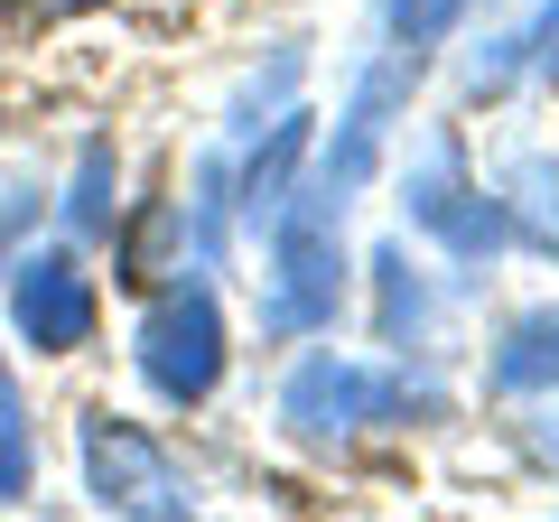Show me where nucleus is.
<instances>
[{
	"label": "nucleus",
	"instance_id": "423d86ee",
	"mask_svg": "<svg viewBox=\"0 0 559 522\" xmlns=\"http://www.w3.org/2000/svg\"><path fill=\"white\" fill-rule=\"evenodd\" d=\"M94 318H103V299H94L84 261L66 252V242L10 261V327H20L38 355H75V345L94 336Z\"/></svg>",
	"mask_w": 559,
	"mask_h": 522
},
{
	"label": "nucleus",
	"instance_id": "a211bd4d",
	"mask_svg": "<svg viewBox=\"0 0 559 522\" xmlns=\"http://www.w3.org/2000/svg\"><path fill=\"white\" fill-rule=\"evenodd\" d=\"M550 458H559V439H550Z\"/></svg>",
	"mask_w": 559,
	"mask_h": 522
},
{
	"label": "nucleus",
	"instance_id": "dca6fc26",
	"mask_svg": "<svg viewBox=\"0 0 559 522\" xmlns=\"http://www.w3.org/2000/svg\"><path fill=\"white\" fill-rule=\"evenodd\" d=\"M28 215H38V197H0V261H10V242H20Z\"/></svg>",
	"mask_w": 559,
	"mask_h": 522
},
{
	"label": "nucleus",
	"instance_id": "f8f14e48",
	"mask_svg": "<svg viewBox=\"0 0 559 522\" xmlns=\"http://www.w3.org/2000/svg\"><path fill=\"white\" fill-rule=\"evenodd\" d=\"M476 0H382V20H392V47H411V57H429V47L448 38V28L466 20Z\"/></svg>",
	"mask_w": 559,
	"mask_h": 522
},
{
	"label": "nucleus",
	"instance_id": "1a4fd4ad",
	"mask_svg": "<svg viewBox=\"0 0 559 522\" xmlns=\"http://www.w3.org/2000/svg\"><path fill=\"white\" fill-rule=\"evenodd\" d=\"M485 373H495L503 402H540V392H559V308H532V318H513Z\"/></svg>",
	"mask_w": 559,
	"mask_h": 522
},
{
	"label": "nucleus",
	"instance_id": "0eeeda50",
	"mask_svg": "<svg viewBox=\"0 0 559 522\" xmlns=\"http://www.w3.org/2000/svg\"><path fill=\"white\" fill-rule=\"evenodd\" d=\"M411 84H419V57L411 47H392L382 66H364V84H355V103H345V131H336V150L318 159V178L308 187H326V197H355L364 178H373V159H382V141H392V112L411 103Z\"/></svg>",
	"mask_w": 559,
	"mask_h": 522
},
{
	"label": "nucleus",
	"instance_id": "9d476101",
	"mask_svg": "<svg viewBox=\"0 0 559 522\" xmlns=\"http://www.w3.org/2000/svg\"><path fill=\"white\" fill-rule=\"evenodd\" d=\"M299 159H308V112H289V121L271 131V150L252 159V178H242V215H252V224L280 215V197H289V178H299Z\"/></svg>",
	"mask_w": 559,
	"mask_h": 522
},
{
	"label": "nucleus",
	"instance_id": "6e6552de",
	"mask_svg": "<svg viewBox=\"0 0 559 522\" xmlns=\"http://www.w3.org/2000/svg\"><path fill=\"white\" fill-rule=\"evenodd\" d=\"M495 215H503V234H513V242H532L540 261H559V159L522 150V159L495 178Z\"/></svg>",
	"mask_w": 559,
	"mask_h": 522
},
{
	"label": "nucleus",
	"instance_id": "f257e3e1",
	"mask_svg": "<svg viewBox=\"0 0 559 522\" xmlns=\"http://www.w3.org/2000/svg\"><path fill=\"white\" fill-rule=\"evenodd\" d=\"M345 308V242H336V197L326 187H289L271 215V336H308L336 327Z\"/></svg>",
	"mask_w": 559,
	"mask_h": 522
},
{
	"label": "nucleus",
	"instance_id": "2eb2a0df",
	"mask_svg": "<svg viewBox=\"0 0 559 522\" xmlns=\"http://www.w3.org/2000/svg\"><path fill=\"white\" fill-rule=\"evenodd\" d=\"M513 57H522V66H540V75H559V0H540V20L513 38Z\"/></svg>",
	"mask_w": 559,
	"mask_h": 522
},
{
	"label": "nucleus",
	"instance_id": "9b49d317",
	"mask_svg": "<svg viewBox=\"0 0 559 522\" xmlns=\"http://www.w3.org/2000/svg\"><path fill=\"white\" fill-rule=\"evenodd\" d=\"M112 178H121V168H112V150H84V159H75V197H66V224H75V234L84 242H94V234H112Z\"/></svg>",
	"mask_w": 559,
	"mask_h": 522
},
{
	"label": "nucleus",
	"instance_id": "7ed1b4c3",
	"mask_svg": "<svg viewBox=\"0 0 559 522\" xmlns=\"http://www.w3.org/2000/svg\"><path fill=\"white\" fill-rule=\"evenodd\" d=\"M75 448H84V485H94V503H103V513L178 522L187 503H197V495H187V476H178V466H168V448L150 439V429L112 420V411H84Z\"/></svg>",
	"mask_w": 559,
	"mask_h": 522
},
{
	"label": "nucleus",
	"instance_id": "4468645a",
	"mask_svg": "<svg viewBox=\"0 0 559 522\" xmlns=\"http://www.w3.org/2000/svg\"><path fill=\"white\" fill-rule=\"evenodd\" d=\"M0 495H28V411H20L10 364H0Z\"/></svg>",
	"mask_w": 559,
	"mask_h": 522
},
{
	"label": "nucleus",
	"instance_id": "ddd939ff",
	"mask_svg": "<svg viewBox=\"0 0 559 522\" xmlns=\"http://www.w3.org/2000/svg\"><path fill=\"white\" fill-rule=\"evenodd\" d=\"M373 271H382V336H419V318H429V299H419V281H411V252H373Z\"/></svg>",
	"mask_w": 559,
	"mask_h": 522
},
{
	"label": "nucleus",
	"instance_id": "39448f33",
	"mask_svg": "<svg viewBox=\"0 0 559 522\" xmlns=\"http://www.w3.org/2000/svg\"><path fill=\"white\" fill-rule=\"evenodd\" d=\"M401 205H411V224L429 242H448L457 261H485L503 242V215H495V197H485L476 178H466V150H457V131H439V141L411 159V178H401Z\"/></svg>",
	"mask_w": 559,
	"mask_h": 522
},
{
	"label": "nucleus",
	"instance_id": "f03ea898",
	"mask_svg": "<svg viewBox=\"0 0 559 522\" xmlns=\"http://www.w3.org/2000/svg\"><path fill=\"white\" fill-rule=\"evenodd\" d=\"M401 411H439V402L411 392L401 373H382V364H355V355H308L299 373L280 382V420L299 439H355V429L401 420Z\"/></svg>",
	"mask_w": 559,
	"mask_h": 522
},
{
	"label": "nucleus",
	"instance_id": "f3484780",
	"mask_svg": "<svg viewBox=\"0 0 559 522\" xmlns=\"http://www.w3.org/2000/svg\"><path fill=\"white\" fill-rule=\"evenodd\" d=\"M20 10H38V20H75V10H94V0H20Z\"/></svg>",
	"mask_w": 559,
	"mask_h": 522
},
{
	"label": "nucleus",
	"instance_id": "20e7f679",
	"mask_svg": "<svg viewBox=\"0 0 559 522\" xmlns=\"http://www.w3.org/2000/svg\"><path fill=\"white\" fill-rule=\"evenodd\" d=\"M140 373H150V392L159 402H205L224 382V308L215 289H168V299H150V318H140Z\"/></svg>",
	"mask_w": 559,
	"mask_h": 522
}]
</instances>
